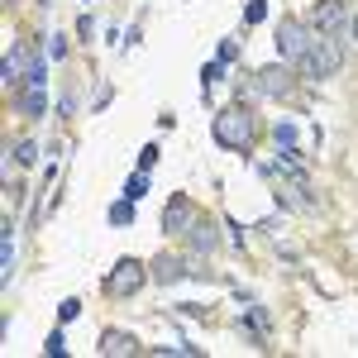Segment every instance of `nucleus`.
Wrapping results in <instances>:
<instances>
[{
    "mask_svg": "<svg viewBox=\"0 0 358 358\" xmlns=\"http://www.w3.org/2000/svg\"><path fill=\"white\" fill-rule=\"evenodd\" d=\"M310 38H315L310 24H301V20H282V29H277V53H282V62H301L306 48H310Z\"/></svg>",
    "mask_w": 358,
    "mask_h": 358,
    "instance_id": "obj_3",
    "label": "nucleus"
},
{
    "mask_svg": "<svg viewBox=\"0 0 358 358\" xmlns=\"http://www.w3.org/2000/svg\"><path fill=\"white\" fill-rule=\"evenodd\" d=\"M10 277H15V224L5 220L0 224V282L10 287Z\"/></svg>",
    "mask_w": 358,
    "mask_h": 358,
    "instance_id": "obj_8",
    "label": "nucleus"
},
{
    "mask_svg": "<svg viewBox=\"0 0 358 358\" xmlns=\"http://www.w3.org/2000/svg\"><path fill=\"white\" fill-rule=\"evenodd\" d=\"M187 239H192L196 253H215V244H220V234H215V224H210V220H196L192 229H187Z\"/></svg>",
    "mask_w": 358,
    "mask_h": 358,
    "instance_id": "obj_9",
    "label": "nucleus"
},
{
    "mask_svg": "<svg viewBox=\"0 0 358 358\" xmlns=\"http://www.w3.org/2000/svg\"><path fill=\"white\" fill-rule=\"evenodd\" d=\"M220 77H224V62H220V57H215V62H206V67H201V91H210Z\"/></svg>",
    "mask_w": 358,
    "mask_h": 358,
    "instance_id": "obj_15",
    "label": "nucleus"
},
{
    "mask_svg": "<svg viewBox=\"0 0 358 358\" xmlns=\"http://www.w3.org/2000/svg\"><path fill=\"white\" fill-rule=\"evenodd\" d=\"M310 29H315V34H344V29H349V10H344V0H315V10H310Z\"/></svg>",
    "mask_w": 358,
    "mask_h": 358,
    "instance_id": "obj_5",
    "label": "nucleus"
},
{
    "mask_svg": "<svg viewBox=\"0 0 358 358\" xmlns=\"http://www.w3.org/2000/svg\"><path fill=\"white\" fill-rule=\"evenodd\" d=\"M43 53L53 57V62H57V57H67V43H62V34H53V38L43 43Z\"/></svg>",
    "mask_w": 358,
    "mask_h": 358,
    "instance_id": "obj_19",
    "label": "nucleus"
},
{
    "mask_svg": "<svg viewBox=\"0 0 358 358\" xmlns=\"http://www.w3.org/2000/svg\"><path fill=\"white\" fill-rule=\"evenodd\" d=\"M273 134H277V148H282V153H292V158H296V124H277Z\"/></svg>",
    "mask_w": 358,
    "mask_h": 358,
    "instance_id": "obj_12",
    "label": "nucleus"
},
{
    "mask_svg": "<svg viewBox=\"0 0 358 358\" xmlns=\"http://www.w3.org/2000/svg\"><path fill=\"white\" fill-rule=\"evenodd\" d=\"M77 34H82V43H91V34H96V20H91V15H82V24H77Z\"/></svg>",
    "mask_w": 358,
    "mask_h": 358,
    "instance_id": "obj_22",
    "label": "nucleus"
},
{
    "mask_svg": "<svg viewBox=\"0 0 358 358\" xmlns=\"http://www.w3.org/2000/svg\"><path fill=\"white\" fill-rule=\"evenodd\" d=\"M268 20V0H248L244 5V24H263Z\"/></svg>",
    "mask_w": 358,
    "mask_h": 358,
    "instance_id": "obj_16",
    "label": "nucleus"
},
{
    "mask_svg": "<svg viewBox=\"0 0 358 358\" xmlns=\"http://www.w3.org/2000/svg\"><path fill=\"white\" fill-rule=\"evenodd\" d=\"M210 134H215L220 148H248V138H253V115L248 110H220L215 124H210Z\"/></svg>",
    "mask_w": 358,
    "mask_h": 358,
    "instance_id": "obj_2",
    "label": "nucleus"
},
{
    "mask_svg": "<svg viewBox=\"0 0 358 358\" xmlns=\"http://www.w3.org/2000/svg\"><path fill=\"white\" fill-rule=\"evenodd\" d=\"M15 158H20V163H34V158H38V148H34L29 138H20V143H15Z\"/></svg>",
    "mask_w": 358,
    "mask_h": 358,
    "instance_id": "obj_21",
    "label": "nucleus"
},
{
    "mask_svg": "<svg viewBox=\"0 0 358 358\" xmlns=\"http://www.w3.org/2000/svg\"><path fill=\"white\" fill-rule=\"evenodd\" d=\"M57 315H62V320H77V315H82V301H77V296H67V301L57 306Z\"/></svg>",
    "mask_w": 358,
    "mask_h": 358,
    "instance_id": "obj_20",
    "label": "nucleus"
},
{
    "mask_svg": "<svg viewBox=\"0 0 358 358\" xmlns=\"http://www.w3.org/2000/svg\"><path fill=\"white\" fill-rule=\"evenodd\" d=\"M192 273H196V268H187L182 258H167V253L158 258V263H153V277H158L163 287H167V282H182V277H192Z\"/></svg>",
    "mask_w": 358,
    "mask_h": 358,
    "instance_id": "obj_11",
    "label": "nucleus"
},
{
    "mask_svg": "<svg viewBox=\"0 0 358 358\" xmlns=\"http://www.w3.org/2000/svg\"><path fill=\"white\" fill-rule=\"evenodd\" d=\"M43 354H53V358H62V354H67V339H62V330H53L48 339H43Z\"/></svg>",
    "mask_w": 358,
    "mask_h": 358,
    "instance_id": "obj_17",
    "label": "nucleus"
},
{
    "mask_svg": "<svg viewBox=\"0 0 358 358\" xmlns=\"http://www.w3.org/2000/svg\"><path fill=\"white\" fill-rule=\"evenodd\" d=\"M192 224H196V206L187 201V196H172L167 210H163V229L167 234H187Z\"/></svg>",
    "mask_w": 358,
    "mask_h": 358,
    "instance_id": "obj_6",
    "label": "nucleus"
},
{
    "mask_svg": "<svg viewBox=\"0 0 358 358\" xmlns=\"http://www.w3.org/2000/svg\"><path fill=\"white\" fill-rule=\"evenodd\" d=\"M339 62H344L339 38H334V34H315V38H310V48H306V57L296 62V67H301L306 77H315V82H320V77H334V72H339Z\"/></svg>",
    "mask_w": 358,
    "mask_h": 358,
    "instance_id": "obj_1",
    "label": "nucleus"
},
{
    "mask_svg": "<svg viewBox=\"0 0 358 358\" xmlns=\"http://www.w3.org/2000/svg\"><path fill=\"white\" fill-rule=\"evenodd\" d=\"M158 163V148H153V143H148V148H143V153H138V167H143V172H148V167Z\"/></svg>",
    "mask_w": 358,
    "mask_h": 358,
    "instance_id": "obj_23",
    "label": "nucleus"
},
{
    "mask_svg": "<svg viewBox=\"0 0 358 358\" xmlns=\"http://www.w3.org/2000/svg\"><path fill=\"white\" fill-rule=\"evenodd\" d=\"M143 192H148V172H143V167H138L134 177H129V182H124V196H129V201H143Z\"/></svg>",
    "mask_w": 358,
    "mask_h": 358,
    "instance_id": "obj_14",
    "label": "nucleus"
},
{
    "mask_svg": "<svg viewBox=\"0 0 358 358\" xmlns=\"http://www.w3.org/2000/svg\"><path fill=\"white\" fill-rule=\"evenodd\" d=\"M253 91H258V96H287V91H292V77H287L282 67H263L258 82H253Z\"/></svg>",
    "mask_w": 358,
    "mask_h": 358,
    "instance_id": "obj_7",
    "label": "nucleus"
},
{
    "mask_svg": "<svg viewBox=\"0 0 358 358\" xmlns=\"http://www.w3.org/2000/svg\"><path fill=\"white\" fill-rule=\"evenodd\" d=\"M110 224H134V201H129V196L110 206Z\"/></svg>",
    "mask_w": 358,
    "mask_h": 358,
    "instance_id": "obj_13",
    "label": "nucleus"
},
{
    "mask_svg": "<svg viewBox=\"0 0 358 358\" xmlns=\"http://www.w3.org/2000/svg\"><path fill=\"white\" fill-rule=\"evenodd\" d=\"M143 282H148V268L134 263V258H124V263H115L110 273H106V292L110 296H134Z\"/></svg>",
    "mask_w": 358,
    "mask_h": 358,
    "instance_id": "obj_4",
    "label": "nucleus"
},
{
    "mask_svg": "<svg viewBox=\"0 0 358 358\" xmlns=\"http://www.w3.org/2000/svg\"><path fill=\"white\" fill-rule=\"evenodd\" d=\"M215 57H220L224 67H229V62L239 57V38H224V43H220V53H215Z\"/></svg>",
    "mask_w": 358,
    "mask_h": 358,
    "instance_id": "obj_18",
    "label": "nucleus"
},
{
    "mask_svg": "<svg viewBox=\"0 0 358 358\" xmlns=\"http://www.w3.org/2000/svg\"><path fill=\"white\" fill-rule=\"evenodd\" d=\"M134 334H124V330H106V339H101V354L106 358H124V354H134Z\"/></svg>",
    "mask_w": 358,
    "mask_h": 358,
    "instance_id": "obj_10",
    "label": "nucleus"
}]
</instances>
